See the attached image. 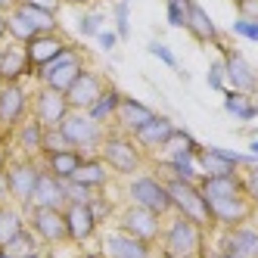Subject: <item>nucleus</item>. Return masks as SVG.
Returning a JSON list of instances; mask_svg holds the SVG:
<instances>
[{"instance_id": "f257e3e1", "label": "nucleus", "mask_w": 258, "mask_h": 258, "mask_svg": "<svg viewBox=\"0 0 258 258\" xmlns=\"http://www.w3.org/2000/svg\"><path fill=\"white\" fill-rule=\"evenodd\" d=\"M202 243H206V230L177 215L171 221H165L156 252H159V258H199L206 252Z\"/></svg>"}, {"instance_id": "f03ea898", "label": "nucleus", "mask_w": 258, "mask_h": 258, "mask_svg": "<svg viewBox=\"0 0 258 258\" xmlns=\"http://www.w3.org/2000/svg\"><path fill=\"white\" fill-rule=\"evenodd\" d=\"M97 153L106 162V168L118 177H131V174L143 171V162H146V153L134 143V137H127L121 131H109V127H106V137Z\"/></svg>"}, {"instance_id": "7ed1b4c3", "label": "nucleus", "mask_w": 258, "mask_h": 258, "mask_svg": "<svg viewBox=\"0 0 258 258\" xmlns=\"http://www.w3.org/2000/svg\"><path fill=\"white\" fill-rule=\"evenodd\" d=\"M124 196H127V206H140V209H150L159 218H168L174 212L171 206V193L165 187V180L156 177L153 171H137L124 180Z\"/></svg>"}, {"instance_id": "20e7f679", "label": "nucleus", "mask_w": 258, "mask_h": 258, "mask_svg": "<svg viewBox=\"0 0 258 258\" xmlns=\"http://www.w3.org/2000/svg\"><path fill=\"white\" fill-rule=\"evenodd\" d=\"M84 50L75 47V44H69L56 59H50L47 66L41 69H34V81H38L41 87H50V90H59V94H66V90L75 84V78L81 75V69H84Z\"/></svg>"}, {"instance_id": "39448f33", "label": "nucleus", "mask_w": 258, "mask_h": 258, "mask_svg": "<svg viewBox=\"0 0 258 258\" xmlns=\"http://www.w3.org/2000/svg\"><path fill=\"white\" fill-rule=\"evenodd\" d=\"M59 131H62V137H66V143L72 150H81L84 156H97L100 143L106 137V127L90 118L84 109H72V112L62 118Z\"/></svg>"}, {"instance_id": "423d86ee", "label": "nucleus", "mask_w": 258, "mask_h": 258, "mask_svg": "<svg viewBox=\"0 0 258 258\" xmlns=\"http://www.w3.org/2000/svg\"><path fill=\"white\" fill-rule=\"evenodd\" d=\"M44 165L38 162V156H25V159H10L7 165V180H10V202L19 206L22 212L31 209V196L34 187L41 180Z\"/></svg>"}, {"instance_id": "0eeeda50", "label": "nucleus", "mask_w": 258, "mask_h": 258, "mask_svg": "<svg viewBox=\"0 0 258 258\" xmlns=\"http://www.w3.org/2000/svg\"><path fill=\"white\" fill-rule=\"evenodd\" d=\"M171 193V206H174V215L193 221L202 230H215L212 227V212H209V202L202 196L199 183H183V180H168L165 183Z\"/></svg>"}, {"instance_id": "6e6552de", "label": "nucleus", "mask_w": 258, "mask_h": 258, "mask_svg": "<svg viewBox=\"0 0 258 258\" xmlns=\"http://www.w3.org/2000/svg\"><path fill=\"white\" fill-rule=\"evenodd\" d=\"M115 218H118V230H124L127 236H134V239H140V243L153 246V249L159 246L165 218H159L156 212L140 209V206H124V209H118Z\"/></svg>"}, {"instance_id": "1a4fd4ad", "label": "nucleus", "mask_w": 258, "mask_h": 258, "mask_svg": "<svg viewBox=\"0 0 258 258\" xmlns=\"http://www.w3.org/2000/svg\"><path fill=\"white\" fill-rule=\"evenodd\" d=\"M25 224L28 230L41 239V246L53 249V246H66V215L62 209H28L25 212Z\"/></svg>"}, {"instance_id": "9d476101", "label": "nucleus", "mask_w": 258, "mask_h": 258, "mask_svg": "<svg viewBox=\"0 0 258 258\" xmlns=\"http://www.w3.org/2000/svg\"><path fill=\"white\" fill-rule=\"evenodd\" d=\"M62 215H66V236H69L72 246H87L97 239L103 224L97 221L90 202H66Z\"/></svg>"}, {"instance_id": "9b49d317", "label": "nucleus", "mask_w": 258, "mask_h": 258, "mask_svg": "<svg viewBox=\"0 0 258 258\" xmlns=\"http://www.w3.org/2000/svg\"><path fill=\"white\" fill-rule=\"evenodd\" d=\"M31 109V87L19 84H0V131H13L28 118Z\"/></svg>"}, {"instance_id": "f8f14e48", "label": "nucleus", "mask_w": 258, "mask_h": 258, "mask_svg": "<svg viewBox=\"0 0 258 258\" xmlns=\"http://www.w3.org/2000/svg\"><path fill=\"white\" fill-rule=\"evenodd\" d=\"M72 112V106L66 100V94H59V90H50V87H34L31 90V109H28V115L44 124V127H56L62 124V118Z\"/></svg>"}, {"instance_id": "ddd939ff", "label": "nucleus", "mask_w": 258, "mask_h": 258, "mask_svg": "<svg viewBox=\"0 0 258 258\" xmlns=\"http://www.w3.org/2000/svg\"><path fill=\"white\" fill-rule=\"evenodd\" d=\"M209 212H212V227L215 230H227V227L249 224L252 215H255V202L246 193H236V196H227V199L209 202Z\"/></svg>"}, {"instance_id": "4468645a", "label": "nucleus", "mask_w": 258, "mask_h": 258, "mask_svg": "<svg viewBox=\"0 0 258 258\" xmlns=\"http://www.w3.org/2000/svg\"><path fill=\"white\" fill-rule=\"evenodd\" d=\"M221 59H224L227 69V87L243 90V94H258V72L249 62V56L236 47H221Z\"/></svg>"}, {"instance_id": "2eb2a0df", "label": "nucleus", "mask_w": 258, "mask_h": 258, "mask_svg": "<svg viewBox=\"0 0 258 258\" xmlns=\"http://www.w3.org/2000/svg\"><path fill=\"white\" fill-rule=\"evenodd\" d=\"M28 78H34V66L28 59L25 44H0V84H28Z\"/></svg>"}, {"instance_id": "dca6fc26", "label": "nucleus", "mask_w": 258, "mask_h": 258, "mask_svg": "<svg viewBox=\"0 0 258 258\" xmlns=\"http://www.w3.org/2000/svg\"><path fill=\"white\" fill-rule=\"evenodd\" d=\"M106 87H109V81H106L103 72L84 66V69H81V75L75 78V84L66 90V100H69L72 109H84V112H87V109L100 100V94H103Z\"/></svg>"}, {"instance_id": "f3484780", "label": "nucleus", "mask_w": 258, "mask_h": 258, "mask_svg": "<svg viewBox=\"0 0 258 258\" xmlns=\"http://www.w3.org/2000/svg\"><path fill=\"white\" fill-rule=\"evenodd\" d=\"M218 252H224L230 258H258V227L249 221V224L221 230L218 233Z\"/></svg>"}, {"instance_id": "a211bd4d", "label": "nucleus", "mask_w": 258, "mask_h": 258, "mask_svg": "<svg viewBox=\"0 0 258 258\" xmlns=\"http://www.w3.org/2000/svg\"><path fill=\"white\" fill-rule=\"evenodd\" d=\"M100 255L103 258H153L156 249L115 227V230H106L100 236Z\"/></svg>"}, {"instance_id": "6ab92c4d", "label": "nucleus", "mask_w": 258, "mask_h": 258, "mask_svg": "<svg viewBox=\"0 0 258 258\" xmlns=\"http://www.w3.org/2000/svg\"><path fill=\"white\" fill-rule=\"evenodd\" d=\"M153 115H156L153 106H146V103H140V100H134V97H121L118 112H115V118H112V124H109V127H115V131L134 137Z\"/></svg>"}, {"instance_id": "aec40b11", "label": "nucleus", "mask_w": 258, "mask_h": 258, "mask_svg": "<svg viewBox=\"0 0 258 258\" xmlns=\"http://www.w3.org/2000/svg\"><path fill=\"white\" fill-rule=\"evenodd\" d=\"M174 127H177V124H174L168 115H159V112H156V115L134 134V143L140 146L143 153H159L162 146H165V140L174 134Z\"/></svg>"}, {"instance_id": "412c9836", "label": "nucleus", "mask_w": 258, "mask_h": 258, "mask_svg": "<svg viewBox=\"0 0 258 258\" xmlns=\"http://www.w3.org/2000/svg\"><path fill=\"white\" fill-rule=\"evenodd\" d=\"M190 34V38L196 41V44H202V47H209V44H215V47H224V41H221V28L212 22V16L202 10L196 0H193V7H190V13H187V28H183Z\"/></svg>"}, {"instance_id": "4be33fe9", "label": "nucleus", "mask_w": 258, "mask_h": 258, "mask_svg": "<svg viewBox=\"0 0 258 258\" xmlns=\"http://www.w3.org/2000/svg\"><path fill=\"white\" fill-rule=\"evenodd\" d=\"M69 44H72V41L66 38L62 31H50V34H38V38H31V41L25 44V50H28L31 66L41 69V66H47L50 59H56Z\"/></svg>"}, {"instance_id": "5701e85b", "label": "nucleus", "mask_w": 258, "mask_h": 258, "mask_svg": "<svg viewBox=\"0 0 258 258\" xmlns=\"http://www.w3.org/2000/svg\"><path fill=\"white\" fill-rule=\"evenodd\" d=\"M69 180H75V183H81V187L94 190V193H103L109 187V180H112V171L106 168V162L100 156H84L81 165L75 168V174H72Z\"/></svg>"}, {"instance_id": "b1692460", "label": "nucleus", "mask_w": 258, "mask_h": 258, "mask_svg": "<svg viewBox=\"0 0 258 258\" xmlns=\"http://www.w3.org/2000/svg\"><path fill=\"white\" fill-rule=\"evenodd\" d=\"M66 180L53 177L47 168L41 171V180L34 187V196H31V209H66Z\"/></svg>"}, {"instance_id": "393cba45", "label": "nucleus", "mask_w": 258, "mask_h": 258, "mask_svg": "<svg viewBox=\"0 0 258 258\" xmlns=\"http://www.w3.org/2000/svg\"><path fill=\"white\" fill-rule=\"evenodd\" d=\"M199 140L190 134V131H183V127H174V134L165 140V146L156 153V159L162 162H177V159H196L199 156Z\"/></svg>"}, {"instance_id": "a878e982", "label": "nucleus", "mask_w": 258, "mask_h": 258, "mask_svg": "<svg viewBox=\"0 0 258 258\" xmlns=\"http://www.w3.org/2000/svg\"><path fill=\"white\" fill-rule=\"evenodd\" d=\"M221 100H224V112L236 121H255L258 118V103L252 94H243V90L224 87L221 90Z\"/></svg>"}, {"instance_id": "bb28decb", "label": "nucleus", "mask_w": 258, "mask_h": 258, "mask_svg": "<svg viewBox=\"0 0 258 258\" xmlns=\"http://www.w3.org/2000/svg\"><path fill=\"white\" fill-rule=\"evenodd\" d=\"M81 159H84V153L81 150H56V153H47V156H41V165L53 174V177H59V180H69L72 174H75V168L81 165Z\"/></svg>"}, {"instance_id": "cd10ccee", "label": "nucleus", "mask_w": 258, "mask_h": 258, "mask_svg": "<svg viewBox=\"0 0 258 258\" xmlns=\"http://www.w3.org/2000/svg\"><path fill=\"white\" fill-rule=\"evenodd\" d=\"M199 190H202V196H206V202H218V199H227V196H236V193H246L239 174H230V177H199Z\"/></svg>"}, {"instance_id": "c85d7f7f", "label": "nucleus", "mask_w": 258, "mask_h": 258, "mask_svg": "<svg viewBox=\"0 0 258 258\" xmlns=\"http://www.w3.org/2000/svg\"><path fill=\"white\" fill-rule=\"evenodd\" d=\"M196 165H199V174L202 177H230V174H239L236 165H230L224 156L215 150V146H202L199 156H196Z\"/></svg>"}, {"instance_id": "c756f323", "label": "nucleus", "mask_w": 258, "mask_h": 258, "mask_svg": "<svg viewBox=\"0 0 258 258\" xmlns=\"http://www.w3.org/2000/svg\"><path fill=\"white\" fill-rule=\"evenodd\" d=\"M13 140L16 146L25 153V156H41V140H44V124H38L31 115L19 124V127H13Z\"/></svg>"}, {"instance_id": "7c9ffc66", "label": "nucleus", "mask_w": 258, "mask_h": 258, "mask_svg": "<svg viewBox=\"0 0 258 258\" xmlns=\"http://www.w3.org/2000/svg\"><path fill=\"white\" fill-rule=\"evenodd\" d=\"M121 90L115 87V84H109L106 90H103V94H100V100L94 103V106H90L87 109V115L90 118H94V121H100L103 127H109V124H112V118H115V112H118V103H121Z\"/></svg>"}, {"instance_id": "2f4dec72", "label": "nucleus", "mask_w": 258, "mask_h": 258, "mask_svg": "<svg viewBox=\"0 0 258 258\" xmlns=\"http://www.w3.org/2000/svg\"><path fill=\"white\" fill-rule=\"evenodd\" d=\"M25 227L28 224H25V215H22L19 206H13V202L0 206V249H7Z\"/></svg>"}, {"instance_id": "473e14b6", "label": "nucleus", "mask_w": 258, "mask_h": 258, "mask_svg": "<svg viewBox=\"0 0 258 258\" xmlns=\"http://www.w3.org/2000/svg\"><path fill=\"white\" fill-rule=\"evenodd\" d=\"M16 10H19L25 19L38 28V34H50V31H62V25H59V16L56 13H50V10H41V7H34V4H28V0H19L16 4Z\"/></svg>"}, {"instance_id": "72a5a7b5", "label": "nucleus", "mask_w": 258, "mask_h": 258, "mask_svg": "<svg viewBox=\"0 0 258 258\" xmlns=\"http://www.w3.org/2000/svg\"><path fill=\"white\" fill-rule=\"evenodd\" d=\"M31 38H38V28H34L19 10H10L7 13V41H13V44H28Z\"/></svg>"}, {"instance_id": "f704fd0d", "label": "nucleus", "mask_w": 258, "mask_h": 258, "mask_svg": "<svg viewBox=\"0 0 258 258\" xmlns=\"http://www.w3.org/2000/svg\"><path fill=\"white\" fill-rule=\"evenodd\" d=\"M103 25H106V13L103 10H84L81 16H78V34L81 38H97V34L103 31Z\"/></svg>"}, {"instance_id": "c9c22d12", "label": "nucleus", "mask_w": 258, "mask_h": 258, "mask_svg": "<svg viewBox=\"0 0 258 258\" xmlns=\"http://www.w3.org/2000/svg\"><path fill=\"white\" fill-rule=\"evenodd\" d=\"M112 16H115L118 41H127V38H131V0H115V4H112Z\"/></svg>"}, {"instance_id": "e433bc0d", "label": "nucleus", "mask_w": 258, "mask_h": 258, "mask_svg": "<svg viewBox=\"0 0 258 258\" xmlns=\"http://www.w3.org/2000/svg\"><path fill=\"white\" fill-rule=\"evenodd\" d=\"M193 0H165V19L171 28H187V13Z\"/></svg>"}, {"instance_id": "4c0bfd02", "label": "nucleus", "mask_w": 258, "mask_h": 258, "mask_svg": "<svg viewBox=\"0 0 258 258\" xmlns=\"http://www.w3.org/2000/svg\"><path fill=\"white\" fill-rule=\"evenodd\" d=\"M34 249H41V239L34 236L28 227H25V230H22V233L16 236L10 246H7V252H10V255H28V252H34Z\"/></svg>"}, {"instance_id": "58836bf2", "label": "nucleus", "mask_w": 258, "mask_h": 258, "mask_svg": "<svg viewBox=\"0 0 258 258\" xmlns=\"http://www.w3.org/2000/svg\"><path fill=\"white\" fill-rule=\"evenodd\" d=\"M230 34H236V38H243L249 44H258V22L246 19V16H236V19L230 22Z\"/></svg>"}, {"instance_id": "ea45409f", "label": "nucleus", "mask_w": 258, "mask_h": 258, "mask_svg": "<svg viewBox=\"0 0 258 258\" xmlns=\"http://www.w3.org/2000/svg\"><path fill=\"white\" fill-rule=\"evenodd\" d=\"M146 53H150V56H156L162 66H168V69H180V62H177V56H174V50L168 47V44H162V41H150L146 44Z\"/></svg>"}, {"instance_id": "a19ab883", "label": "nucleus", "mask_w": 258, "mask_h": 258, "mask_svg": "<svg viewBox=\"0 0 258 258\" xmlns=\"http://www.w3.org/2000/svg\"><path fill=\"white\" fill-rule=\"evenodd\" d=\"M56 150H69V143L59 131V124L56 127H44V140H41V156L47 153H56Z\"/></svg>"}, {"instance_id": "79ce46f5", "label": "nucleus", "mask_w": 258, "mask_h": 258, "mask_svg": "<svg viewBox=\"0 0 258 258\" xmlns=\"http://www.w3.org/2000/svg\"><path fill=\"white\" fill-rule=\"evenodd\" d=\"M206 84L215 90V94H221V90L227 87V69H224V59H215L209 66V75H206Z\"/></svg>"}, {"instance_id": "37998d69", "label": "nucleus", "mask_w": 258, "mask_h": 258, "mask_svg": "<svg viewBox=\"0 0 258 258\" xmlns=\"http://www.w3.org/2000/svg\"><path fill=\"white\" fill-rule=\"evenodd\" d=\"M90 209H94V215H97V221H100V224H106V221L112 218V215H118V206H115L112 199H106L103 193L90 199Z\"/></svg>"}, {"instance_id": "c03bdc74", "label": "nucleus", "mask_w": 258, "mask_h": 258, "mask_svg": "<svg viewBox=\"0 0 258 258\" xmlns=\"http://www.w3.org/2000/svg\"><path fill=\"white\" fill-rule=\"evenodd\" d=\"M94 196H97L94 190L81 187V183H75V180H66V199H69V202H90Z\"/></svg>"}, {"instance_id": "a18cd8bd", "label": "nucleus", "mask_w": 258, "mask_h": 258, "mask_svg": "<svg viewBox=\"0 0 258 258\" xmlns=\"http://www.w3.org/2000/svg\"><path fill=\"white\" fill-rule=\"evenodd\" d=\"M239 177H243V190H246V196L255 202V209H258V165L246 168V174H239Z\"/></svg>"}, {"instance_id": "49530a36", "label": "nucleus", "mask_w": 258, "mask_h": 258, "mask_svg": "<svg viewBox=\"0 0 258 258\" xmlns=\"http://www.w3.org/2000/svg\"><path fill=\"white\" fill-rule=\"evenodd\" d=\"M97 44H100V50H103V53H112V50H115V47H118L121 41H118V34H115V31L103 28V31L97 34Z\"/></svg>"}, {"instance_id": "de8ad7c7", "label": "nucleus", "mask_w": 258, "mask_h": 258, "mask_svg": "<svg viewBox=\"0 0 258 258\" xmlns=\"http://www.w3.org/2000/svg\"><path fill=\"white\" fill-rule=\"evenodd\" d=\"M236 10H239V16L258 22V0H243V4H236Z\"/></svg>"}, {"instance_id": "09e8293b", "label": "nucleus", "mask_w": 258, "mask_h": 258, "mask_svg": "<svg viewBox=\"0 0 258 258\" xmlns=\"http://www.w3.org/2000/svg\"><path fill=\"white\" fill-rule=\"evenodd\" d=\"M28 4L41 7V10H50V13H56V16H59V10H62V0H28Z\"/></svg>"}, {"instance_id": "8fccbe9b", "label": "nucleus", "mask_w": 258, "mask_h": 258, "mask_svg": "<svg viewBox=\"0 0 258 258\" xmlns=\"http://www.w3.org/2000/svg\"><path fill=\"white\" fill-rule=\"evenodd\" d=\"M10 202V180H7V168L0 171V206H7Z\"/></svg>"}, {"instance_id": "3c124183", "label": "nucleus", "mask_w": 258, "mask_h": 258, "mask_svg": "<svg viewBox=\"0 0 258 258\" xmlns=\"http://www.w3.org/2000/svg\"><path fill=\"white\" fill-rule=\"evenodd\" d=\"M25 258H53V255H50V249H47V246H41V249H34V252H28Z\"/></svg>"}, {"instance_id": "603ef678", "label": "nucleus", "mask_w": 258, "mask_h": 258, "mask_svg": "<svg viewBox=\"0 0 258 258\" xmlns=\"http://www.w3.org/2000/svg\"><path fill=\"white\" fill-rule=\"evenodd\" d=\"M0 44H7V13H0Z\"/></svg>"}, {"instance_id": "864d4df0", "label": "nucleus", "mask_w": 258, "mask_h": 258, "mask_svg": "<svg viewBox=\"0 0 258 258\" xmlns=\"http://www.w3.org/2000/svg\"><path fill=\"white\" fill-rule=\"evenodd\" d=\"M16 4H19V0H0V13H10V10H16Z\"/></svg>"}, {"instance_id": "5fc2aeb1", "label": "nucleus", "mask_w": 258, "mask_h": 258, "mask_svg": "<svg viewBox=\"0 0 258 258\" xmlns=\"http://www.w3.org/2000/svg\"><path fill=\"white\" fill-rule=\"evenodd\" d=\"M199 258H230V255H224V252H218V249H215V252H202Z\"/></svg>"}, {"instance_id": "6e6d98bb", "label": "nucleus", "mask_w": 258, "mask_h": 258, "mask_svg": "<svg viewBox=\"0 0 258 258\" xmlns=\"http://www.w3.org/2000/svg\"><path fill=\"white\" fill-rule=\"evenodd\" d=\"M62 4H72V7H87V4H94V0H62Z\"/></svg>"}, {"instance_id": "4d7b16f0", "label": "nucleus", "mask_w": 258, "mask_h": 258, "mask_svg": "<svg viewBox=\"0 0 258 258\" xmlns=\"http://www.w3.org/2000/svg\"><path fill=\"white\" fill-rule=\"evenodd\" d=\"M249 153H255V156H258V137H252V143H249Z\"/></svg>"}, {"instance_id": "13d9d810", "label": "nucleus", "mask_w": 258, "mask_h": 258, "mask_svg": "<svg viewBox=\"0 0 258 258\" xmlns=\"http://www.w3.org/2000/svg\"><path fill=\"white\" fill-rule=\"evenodd\" d=\"M81 258H103V255H100V252H84Z\"/></svg>"}, {"instance_id": "bf43d9fd", "label": "nucleus", "mask_w": 258, "mask_h": 258, "mask_svg": "<svg viewBox=\"0 0 258 258\" xmlns=\"http://www.w3.org/2000/svg\"><path fill=\"white\" fill-rule=\"evenodd\" d=\"M233 4H243V0H233Z\"/></svg>"}, {"instance_id": "052dcab7", "label": "nucleus", "mask_w": 258, "mask_h": 258, "mask_svg": "<svg viewBox=\"0 0 258 258\" xmlns=\"http://www.w3.org/2000/svg\"><path fill=\"white\" fill-rule=\"evenodd\" d=\"M153 258H159V255H153Z\"/></svg>"}]
</instances>
